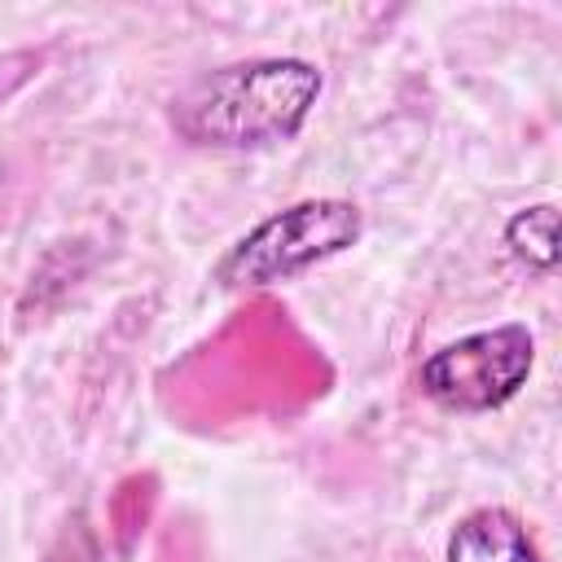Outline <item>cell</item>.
I'll return each instance as SVG.
<instances>
[{
  "label": "cell",
  "instance_id": "2",
  "mask_svg": "<svg viewBox=\"0 0 562 562\" xmlns=\"http://www.w3.org/2000/svg\"><path fill=\"white\" fill-rule=\"evenodd\" d=\"M360 237V211L342 198H307L259 228H250L224 259H220V281L224 285H272L285 281L290 272L312 268L316 259H329L347 250Z\"/></svg>",
  "mask_w": 562,
  "mask_h": 562
},
{
  "label": "cell",
  "instance_id": "3",
  "mask_svg": "<svg viewBox=\"0 0 562 562\" xmlns=\"http://www.w3.org/2000/svg\"><path fill=\"white\" fill-rule=\"evenodd\" d=\"M531 360H536V342L522 325L483 329L435 351L422 364V391L443 408H465V413L496 408L527 382Z\"/></svg>",
  "mask_w": 562,
  "mask_h": 562
},
{
  "label": "cell",
  "instance_id": "1",
  "mask_svg": "<svg viewBox=\"0 0 562 562\" xmlns=\"http://www.w3.org/2000/svg\"><path fill=\"white\" fill-rule=\"evenodd\" d=\"M321 70L299 57H259L198 75L176 101L171 123L189 145L246 149L285 140L316 105Z\"/></svg>",
  "mask_w": 562,
  "mask_h": 562
},
{
  "label": "cell",
  "instance_id": "4",
  "mask_svg": "<svg viewBox=\"0 0 562 562\" xmlns=\"http://www.w3.org/2000/svg\"><path fill=\"white\" fill-rule=\"evenodd\" d=\"M448 562H540L527 527L509 509H474L448 540Z\"/></svg>",
  "mask_w": 562,
  "mask_h": 562
},
{
  "label": "cell",
  "instance_id": "5",
  "mask_svg": "<svg viewBox=\"0 0 562 562\" xmlns=\"http://www.w3.org/2000/svg\"><path fill=\"white\" fill-rule=\"evenodd\" d=\"M505 241L531 268H553L558 263V206L540 202V206L518 211L509 220V228H505Z\"/></svg>",
  "mask_w": 562,
  "mask_h": 562
}]
</instances>
